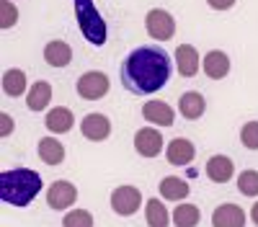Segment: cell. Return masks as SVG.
I'll return each mask as SVG.
<instances>
[{
    "mask_svg": "<svg viewBox=\"0 0 258 227\" xmlns=\"http://www.w3.org/2000/svg\"><path fill=\"white\" fill-rule=\"evenodd\" d=\"M170 217H173V224H176V227H197V224L202 222L199 206H197V204H188V201H186V204L181 201Z\"/></svg>",
    "mask_w": 258,
    "mask_h": 227,
    "instance_id": "603a6c76",
    "label": "cell"
},
{
    "mask_svg": "<svg viewBox=\"0 0 258 227\" xmlns=\"http://www.w3.org/2000/svg\"><path fill=\"white\" fill-rule=\"evenodd\" d=\"M142 206V191L137 189V186H116V189L111 191V209L121 217H132L137 209Z\"/></svg>",
    "mask_w": 258,
    "mask_h": 227,
    "instance_id": "5b68a950",
    "label": "cell"
},
{
    "mask_svg": "<svg viewBox=\"0 0 258 227\" xmlns=\"http://www.w3.org/2000/svg\"><path fill=\"white\" fill-rule=\"evenodd\" d=\"M41 191V176L31 168H11L0 173V199L11 206H29Z\"/></svg>",
    "mask_w": 258,
    "mask_h": 227,
    "instance_id": "7a4b0ae2",
    "label": "cell"
},
{
    "mask_svg": "<svg viewBox=\"0 0 258 227\" xmlns=\"http://www.w3.org/2000/svg\"><path fill=\"white\" fill-rule=\"evenodd\" d=\"M121 86L132 96L158 93L168 86L173 75V59L170 54L155 44H145L132 49L121 62Z\"/></svg>",
    "mask_w": 258,
    "mask_h": 227,
    "instance_id": "6da1fadb",
    "label": "cell"
},
{
    "mask_svg": "<svg viewBox=\"0 0 258 227\" xmlns=\"http://www.w3.org/2000/svg\"><path fill=\"white\" fill-rule=\"evenodd\" d=\"M44 62L49 67H68L73 62V47L62 39H52L44 47Z\"/></svg>",
    "mask_w": 258,
    "mask_h": 227,
    "instance_id": "5bb4252c",
    "label": "cell"
},
{
    "mask_svg": "<svg viewBox=\"0 0 258 227\" xmlns=\"http://www.w3.org/2000/svg\"><path fill=\"white\" fill-rule=\"evenodd\" d=\"M78 201V189H75V183L70 181H54L49 189H47V204H49V209H70V206Z\"/></svg>",
    "mask_w": 258,
    "mask_h": 227,
    "instance_id": "52a82bcc",
    "label": "cell"
},
{
    "mask_svg": "<svg viewBox=\"0 0 258 227\" xmlns=\"http://www.w3.org/2000/svg\"><path fill=\"white\" fill-rule=\"evenodd\" d=\"M75 88H78V96L85 98V101H98L103 98L106 93H109L111 88V80L106 72L101 70H91V72H83L75 83Z\"/></svg>",
    "mask_w": 258,
    "mask_h": 227,
    "instance_id": "277c9868",
    "label": "cell"
},
{
    "mask_svg": "<svg viewBox=\"0 0 258 227\" xmlns=\"http://www.w3.org/2000/svg\"><path fill=\"white\" fill-rule=\"evenodd\" d=\"M207 3L214 8V11H227V8H232L238 0H207Z\"/></svg>",
    "mask_w": 258,
    "mask_h": 227,
    "instance_id": "f546056e",
    "label": "cell"
},
{
    "mask_svg": "<svg viewBox=\"0 0 258 227\" xmlns=\"http://www.w3.org/2000/svg\"><path fill=\"white\" fill-rule=\"evenodd\" d=\"M204 72H207V78H212V80L227 78V72H230V57H227L222 49L207 52V57H204Z\"/></svg>",
    "mask_w": 258,
    "mask_h": 227,
    "instance_id": "d6986e66",
    "label": "cell"
},
{
    "mask_svg": "<svg viewBox=\"0 0 258 227\" xmlns=\"http://www.w3.org/2000/svg\"><path fill=\"white\" fill-rule=\"evenodd\" d=\"M212 227H245V209L238 204H220L212 212Z\"/></svg>",
    "mask_w": 258,
    "mask_h": 227,
    "instance_id": "30bf717a",
    "label": "cell"
},
{
    "mask_svg": "<svg viewBox=\"0 0 258 227\" xmlns=\"http://www.w3.org/2000/svg\"><path fill=\"white\" fill-rule=\"evenodd\" d=\"M44 124H47V129L52 134H64V132H70L75 127V116L68 106H54V109L47 111Z\"/></svg>",
    "mask_w": 258,
    "mask_h": 227,
    "instance_id": "9a60e30c",
    "label": "cell"
},
{
    "mask_svg": "<svg viewBox=\"0 0 258 227\" xmlns=\"http://www.w3.org/2000/svg\"><path fill=\"white\" fill-rule=\"evenodd\" d=\"M165 158H168L170 165H191L194 158H197V147H194V142H191V139H186V137H176L173 142H168Z\"/></svg>",
    "mask_w": 258,
    "mask_h": 227,
    "instance_id": "8fae6325",
    "label": "cell"
},
{
    "mask_svg": "<svg viewBox=\"0 0 258 227\" xmlns=\"http://www.w3.org/2000/svg\"><path fill=\"white\" fill-rule=\"evenodd\" d=\"M26 88H29V83H26V72L24 70H21V67L6 70V75H3V91H6V96L18 98L21 93H26Z\"/></svg>",
    "mask_w": 258,
    "mask_h": 227,
    "instance_id": "7402d4cb",
    "label": "cell"
},
{
    "mask_svg": "<svg viewBox=\"0 0 258 227\" xmlns=\"http://www.w3.org/2000/svg\"><path fill=\"white\" fill-rule=\"evenodd\" d=\"M36 153H39V160L47 163V165H59L64 160V147L57 137H44L39 139L36 144Z\"/></svg>",
    "mask_w": 258,
    "mask_h": 227,
    "instance_id": "44dd1931",
    "label": "cell"
},
{
    "mask_svg": "<svg viewBox=\"0 0 258 227\" xmlns=\"http://www.w3.org/2000/svg\"><path fill=\"white\" fill-rule=\"evenodd\" d=\"M64 227H93V214L88 209H70L62 219Z\"/></svg>",
    "mask_w": 258,
    "mask_h": 227,
    "instance_id": "484cf974",
    "label": "cell"
},
{
    "mask_svg": "<svg viewBox=\"0 0 258 227\" xmlns=\"http://www.w3.org/2000/svg\"><path fill=\"white\" fill-rule=\"evenodd\" d=\"M240 142L248 150H258V121H245L240 129Z\"/></svg>",
    "mask_w": 258,
    "mask_h": 227,
    "instance_id": "83f0119b",
    "label": "cell"
},
{
    "mask_svg": "<svg viewBox=\"0 0 258 227\" xmlns=\"http://www.w3.org/2000/svg\"><path fill=\"white\" fill-rule=\"evenodd\" d=\"M204 109H207V101H204V96H202L199 91H186V93L178 98V111H181V116L188 119V121L202 119Z\"/></svg>",
    "mask_w": 258,
    "mask_h": 227,
    "instance_id": "2e32d148",
    "label": "cell"
},
{
    "mask_svg": "<svg viewBox=\"0 0 258 227\" xmlns=\"http://www.w3.org/2000/svg\"><path fill=\"white\" fill-rule=\"evenodd\" d=\"M0 124H3V129H0V137H11L13 134V119H11V114H0Z\"/></svg>",
    "mask_w": 258,
    "mask_h": 227,
    "instance_id": "f1b7e54d",
    "label": "cell"
},
{
    "mask_svg": "<svg viewBox=\"0 0 258 227\" xmlns=\"http://www.w3.org/2000/svg\"><path fill=\"white\" fill-rule=\"evenodd\" d=\"M73 6H75V18L85 41L93 47H103L106 39H109V26H106L103 16L98 13L96 3L93 0H73Z\"/></svg>",
    "mask_w": 258,
    "mask_h": 227,
    "instance_id": "3957f363",
    "label": "cell"
},
{
    "mask_svg": "<svg viewBox=\"0 0 258 227\" xmlns=\"http://www.w3.org/2000/svg\"><path fill=\"white\" fill-rule=\"evenodd\" d=\"M204 171H207V178L212 183H227L235 176V163L227 155H212L207 160V168Z\"/></svg>",
    "mask_w": 258,
    "mask_h": 227,
    "instance_id": "7c38bea8",
    "label": "cell"
},
{
    "mask_svg": "<svg viewBox=\"0 0 258 227\" xmlns=\"http://www.w3.org/2000/svg\"><path fill=\"white\" fill-rule=\"evenodd\" d=\"M250 219H253V222L258 224V201L253 204V209H250Z\"/></svg>",
    "mask_w": 258,
    "mask_h": 227,
    "instance_id": "4dcf8cb0",
    "label": "cell"
},
{
    "mask_svg": "<svg viewBox=\"0 0 258 227\" xmlns=\"http://www.w3.org/2000/svg\"><path fill=\"white\" fill-rule=\"evenodd\" d=\"M80 132H83L85 139H91V142H103V139H109V134H111V121H109L106 114L93 111V114H88L83 119Z\"/></svg>",
    "mask_w": 258,
    "mask_h": 227,
    "instance_id": "ba28073f",
    "label": "cell"
},
{
    "mask_svg": "<svg viewBox=\"0 0 258 227\" xmlns=\"http://www.w3.org/2000/svg\"><path fill=\"white\" fill-rule=\"evenodd\" d=\"M142 116L147 121H153L155 127H173V121H176L173 109H170L165 101H158V98L145 103V106H142Z\"/></svg>",
    "mask_w": 258,
    "mask_h": 227,
    "instance_id": "4fadbf2b",
    "label": "cell"
},
{
    "mask_svg": "<svg viewBox=\"0 0 258 227\" xmlns=\"http://www.w3.org/2000/svg\"><path fill=\"white\" fill-rule=\"evenodd\" d=\"M49 101H52V86L47 80H36L26 93V106L31 111H44L49 106Z\"/></svg>",
    "mask_w": 258,
    "mask_h": 227,
    "instance_id": "ffe728a7",
    "label": "cell"
},
{
    "mask_svg": "<svg viewBox=\"0 0 258 227\" xmlns=\"http://www.w3.org/2000/svg\"><path fill=\"white\" fill-rule=\"evenodd\" d=\"M176 67L183 78H194L199 72V52L194 44H178L176 49Z\"/></svg>",
    "mask_w": 258,
    "mask_h": 227,
    "instance_id": "e0dca14e",
    "label": "cell"
},
{
    "mask_svg": "<svg viewBox=\"0 0 258 227\" xmlns=\"http://www.w3.org/2000/svg\"><path fill=\"white\" fill-rule=\"evenodd\" d=\"M135 150H137L142 158H155V155H160V150H163V134H160L155 127H142V129H137V134H135Z\"/></svg>",
    "mask_w": 258,
    "mask_h": 227,
    "instance_id": "9c48e42d",
    "label": "cell"
},
{
    "mask_svg": "<svg viewBox=\"0 0 258 227\" xmlns=\"http://www.w3.org/2000/svg\"><path fill=\"white\" fill-rule=\"evenodd\" d=\"M145 26H147V34L155 41H168L176 34V18L163 8H153L145 18Z\"/></svg>",
    "mask_w": 258,
    "mask_h": 227,
    "instance_id": "8992f818",
    "label": "cell"
},
{
    "mask_svg": "<svg viewBox=\"0 0 258 227\" xmlns=\"http://www.w3.org/2000/svg\"><path fill=\"white\" fill-rule=\"evenodd\" d=\"M16 21H18V11L13 6V0H0V29L3 31L13 29Z\"/></svg>",
    "mask_w": 258,
    "mask_h": 227,
    "instance_id": "4316f807",
    "label": "cell"
},
{
    "mask_svg": "<svg viewBox=\"0 0 258 227\" xmlns=\"http://www.w3.org/2000/svg\"><path fill=\"white\" fill-rule=\"evenodd\" d=\"M238 191L245 196H258V171H243L238 176Z\"/></svg>",
    "mask_w": 258,
    "mask_h": 227,
    "instance_id": "d4e9b609",
    "label": "cell"
},
{
    "mask_svg": "<svg viewBox=\"0 0 258 227\" xmlns=\"http://www.w3.org/2000/svg\"><path fill=\"white\" fill-rule=\"evenodd\" d=\"M158 191L165 201H183L188 194H191V186L178 178V176H165L160 183H158Z\"/></svg>",
    "mask_w": 258,
    "mask_h": 227,
    "instance_id": "ac0fdd59",
    "label": "cell"
},
{
    "mask_svg": "<svg viewBox=\"0 0 258 227\" xmlns=\"http://www.w3.org/2000/svg\"><path fill=\"white\" fill-rule=\"evenodd\" d=\"M145 219L150 227H168V222L173 217H170V212L165 209V204L160 199H150L145 204Z\"/></svg>",
    "mask_w": 258,
    "mask_h": 227,
    "instance_id": "cb8c5ba5",
    "label": "cell"
}]
</instances>
